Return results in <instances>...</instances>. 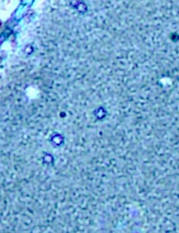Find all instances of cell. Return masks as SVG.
<instances>
[{"label":"cell","mask_w":179,"mask_h":233,"mask_svg":"<svg viewBox=\"0 0 179 233\" xmlns=\"http://www.w3.org/2000/svg\"><path fill=\"white\" fill-rule=\"evenodd\" d=\"M76 2H74V0H72L71 1V5H73L74 8H76L79 12H82V13H83V12H85V11H86V10H87V7H86V5H85V3H83V2H79V0H75Z\"/></svg>","instance_id":"6da1fadb"}]
</instances>
